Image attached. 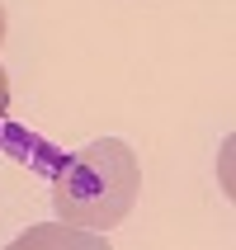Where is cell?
I'll return each mask as SVG.
<instances>
[{"mask_svg":"<svg viewBox=\"0 0 236 250\" xmlns=\"http://www.w3.org/2000/svg\"><path fill=\"white\" fill-rule=\"evenodd\" d=\"M142 194V161L123 137H99L62 161L52 180V208L57 222L109 231L132 212Z\"/></svg>","mask_w":236,"mask_h":250,"instance_id":"1","label":"cell"},{"mask_svg":"<svg viewBox=\"0 0 236 250\" xmlns=\"http://www.w3.org/2000/svg\"><path fill=\"white\" fill-rule=\"evenodd\" d=\"M5 250H113L104 241V231H85V227H66V222H38L19 231Z\"/></svg>","mask_w":236,"mask_h":250,"instance_id":"2","label":"cell"},{"mask_svg":"<svg viewBox=\"0 0 236 250\" xmlns=\"http://www.w3.org/2000/svg\"><path fill=\"white\" fill-rule=\"evenodd\" d=\"M5 113H10V76L0 66V127H5Z\"/></svg>","mask_w":236,"mask_h":250,"instance_id":"3","label":"cell"},{"mask_svg":"<svg viewBox=\"0 0 236 250\" xmlns=\"http://www.w3.org/2000/svg\"><path fill=\"white\" fill-rule=\"evenodd\" d=\"M0 42H5V5H0Z\"/></svg>","mask_w":236,"mask_h":250,"instance_id":"4","label":"cell"}]
</instances>
